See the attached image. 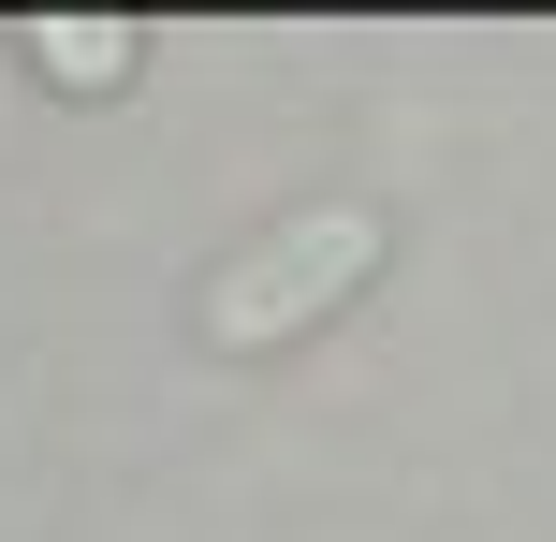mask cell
Wrapping results in <instances>:
<instances>
[{
    "label": "cell",
    "instance_id": "6da1fadb",
    "mask_svg": "<svg viewBox=\"0 0 556 542\" xmlns=\"http://www.w3.org/2000/svg\"><path fill=\"white\" fill-rule=\"evenodd\" d=\"M381 279V220L366 205H307V220L250 235V250L205 279V338L220 352H293L323 308H352V293Z\"/></svg>",
    "mask_w": 556,
    "mask_h": 542
},
{
    "label": "cell",
    "instance_id": "7a4b0ae2",
    "mask_svg": "<svg viewBox=\"0 0 556 542\" xmlns=\"http://www.w3.org/2000/svg\"><path fill=\"white\" fill-rule=\"evenodd\" d=\"M29 59H45L59 88H117L147 45H132V29H74V15H45V29H29Z\"/></svg>",
    "mask_w": 556,
    "mask_h": 542
}]
</instances>
